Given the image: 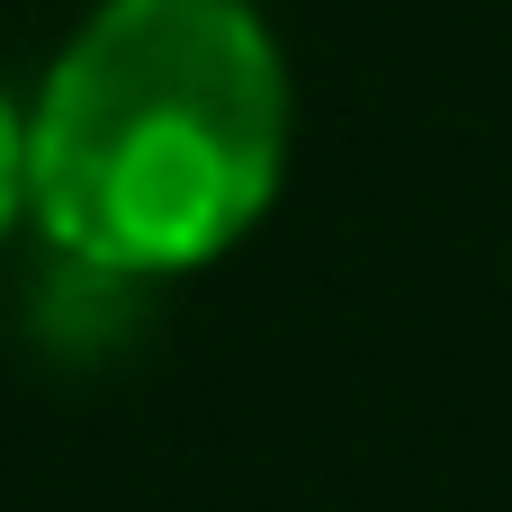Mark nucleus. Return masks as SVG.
Masks as SVG:
<instances>
[{"mask_svg": "<svg viewBox=\"0 0 512 512\" xmlns=\"http://www.w3.org/2000/svg\"><path fill=\"white\" fill-rule=\"evenodd\" d=\"M27 216V117L9 108V90H0V234Z\"/></svg>", "mask_w": 512, "mask_h": 512, "instance_id": "2", "label": "nucleus"}, {"mask_svg": "<svg viewBox=\"0 0 512 512\" xmlns=\"http://www.w3.org/2000/svg\"><path fill=\"white\" fill-rule=\"evenodd\" d=\"M297 90L252 0H99L27 108V216L90 270L180 279L279 198Z\"/></svg>", "mask_w": 512, "mask_h": 512, "instance_id": "1", "label": "nucleus"}]
</instances>
